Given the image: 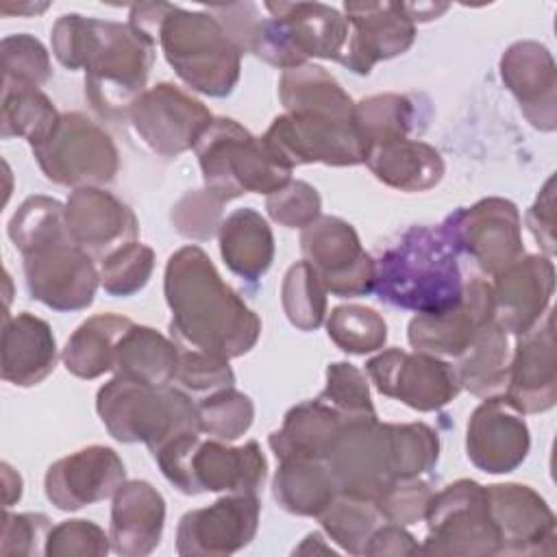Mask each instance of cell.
<instances>
[{
  "mask_svg": "<svg viewBox=\"0 0 557 557\" xmlns=\"http://www.w3.org/2000/svg\"><path fill=\"white\" fill-rule=\"evenodd\" d=\"M163 292L172 311L170 335L181 348L235 359L255 348L261 335L259 315L226 285L198 246L170 255Z\"/></svg>",
  "mask_w": 557,
  "mask_h": 557,
  "instance_id": "obj_1",
  "label": "cell"
},
{
  "mask_svg": "<svg viewBox=\"0 0 557 557\" xmlns=\"http://www.w3.org/2000/svg\"><path fill=\"white\" fill-rule=\"evenodd\" d=\"M52 52L67 70H85V96L107 120L126 117L146 91L157 44L131 24L78 13L61 15L52 26Z\"/></svg>",
  "mask_w": 557,
  "mask_h": 557,
  "instance_id": "obj_2",
  "label": "cell"
},
{
  "mask_svg": "<svg viewBox=\"0 0 557 557\" xmlns=\"http://www.w3.org/2000/svg\"><path fill=\"white\" fill-rule=\"evenodd\" d=\"M128 20L152 37L185 85L211 98L228 96L242 70V50L209 11H187L168 2H139Z\"/></svg>",
  "mask_w": 557,
  "mask_h": 557,
  "instance_id": "obj_3",
  "label": "cell"
},
{
  "mask_svg": "<svg viewBox=\"0 0 557 557\" xmlns=\"http://www.w3.org/2000/svg\"><path fill=\"white\" fill-rule=\"evenodd\" d=\"M374 294L398 309L442 313L463 296L457 250L437 226H409L379 259Z\"/></svg>",
  "mask_w": 557,
  "mask_h": 557,
  "instance_id": "obj_4",
  "label": "cell"
},
{
  "mask_svg": "<svg viewBox=\"0 0 557 557\" xmlns=\"http://www.w3.org/2000/svg\"><path fill=\"white\" fill-rule=\"evenodd\" d=\"M96 411L117 442H144L150 453L176 435L200 431L198 409L185 392L117 374L98 389Z\"/></svg>",
  "mask_w": 557,
  "mask_h": 557,
  "instance_id": "obj_5",
  "label": "cell"
},
{
  "mask_svg": "<svg viewBox=\"0 0 557 557\" xmlns=\"http://www.w3.org/2000/svg\"><path fill=\"white\" fill-rule=\"evenodd\" d=\"M163 476L183 494H257L268 476V461L255 440L226 446L200 440V431L176 435L152 453Z\"/></svg>",
  "mask_w": 557,
  "mask_h": 557,
  "instance_id": "obj_6",
  "label": "cell"
},
{
  "mask_svg": "<svg viewBox=\"0 0 557 557\" xmlns=\"http://www.w3.org/2000/svg\"><path fill=\"white\" fill-rule=\"evenodd\" d=\"M205 187L226 202L242 194H274L292 181V168L263 137L231 117H213L196 144Z\"/></svg>",
  "mask_w": 557,
  "mask_h": 557,
  "instance_id": "obj_7",
  "label": "cell"
},
{
  "mask_svg": "<svg viewBox=\"0 0 557 557\" xmlns=\"http://www.w3.org/2000/svg\"><path fill=\"white\" fill-rule=\"evenodd\" d=\"M270 17L259 20L248 52L265 63L292 70L309 59L342 61L348 44V20L322 2H265Z\"/></svg>",
  "mask_w": 557,
  "mask_h": 557,
  "instance_id": "obj_8",
  "label": "cell"
},
{
  "mask_svg": "<svg viewBox=\"0 0 557 557\" xmlns=\"http://www.w3.org/2000/svg\"><path fill=\"white\" fill-rule=\"evenodd\" d=\"M30 148L48 181L74 189L111 183L120 165L109 133L78 111L63 113L52 131Z\"/></svg>",
  "mask_w": 557,
  "mask_h": 557,
  "instance_id": "obj_9",
  "label": "cell"
},
{
  "mask_svg": "<svg viewBox=\"0 0 557 557\" xmlns=\"http://www.w3.org/2000/svg\"><path fill=\"white\" fill-rule=\"evenodd\" d=\"M426 555H500V535L490 513L485 485L459 479L435 492L424 513Z\"/></svg>",
  "mask_w": 557,
  "mask_h": 557,
  "instance_id": "obj_10",
  "label": "cell"
},
{
  "mask_svg": "<svg viewBox=\"0 0 557 557\" xmlns=\"http://www.w3.org/2000/svg\"><path fill=\"white\" fill-rule=\"evenodd\" d=\"M263 139L292 170L305 163L344 168L366 161V146L352 117L287 111L272 120Z\"/></svg>",
  "mask_w": 557,
  "mask_h": 557,
  "instance_id": "obj_11",
  "label": "cell"
},
{
  "mask_svg": "<svg viewBox=\"0 0 557 557\" xmlns=\"http://www.w3.org/2000/svg\"><path fill=\"white\" fill-rule=\"evenodd\" d=\"M440 228L453 248L468 255L487 276L500 274L524 255L520 213L511 200L483 198L450 213Z\"/></svg>",
  "mask_w": 557,
  "mask_h": 557,
  "instance_id": "obj_12",
  "label": "cell"
},
{
  "mask_svg": "<svg viewBox=\"0 0 557 557\" xmlns=\"http://www.w3.org/2000/svg\"><path fill=\"white\" fill-rule=\"evenodd\" d=\"M339 494L376 500L394 481L389 424L376 418L346 420L324 455Z\"/></svg>",
  "mask_w": 557,
  "mask_h": 557,
  "instance_id": "obj_13",
  "label": "cell"
},
{
  "mask_svg": "<svg viewBox=\"0 0 557 557\" xmlns=\"http://www.w3.org/2000/svg\"><path fill=\"white\" fill-rule=\"evenodd\" d=\"M135 137L159 157H178L196 148L211 126V111L172 83L146 89L126 113Z\"/></svg>",
  "mask_w": 557,
  "mask_h": 557,
  "instance_id": "obj_14",
  "label": "cell"
},
{
  "mask_svg": "<svg viewBox=\"0 0 557 557\" xmlns=\"http://www.w3.org/2000/svg\"><path fill=\"white\" fill-rule=\"evenodd\" d=\"M300 250L333 296L357 298L374 292L376 261L363 250L357 231L346 220L320 215L302 228Z\"/></svg>",
  "mask_w": 557,
  "mask_h": 557,
  "instance_id": "obj_15",
  "label": "cell"
},
{
  "mask_svg": "<svg viewBox=\"0 0 557 557\" xmlns=\"http://www.w3.org/2000/svg\"><path fill=\"white\" fill-rule=\"evenodd\" d=\"M374 387L416 411H437L459 394L453 363L426 352L389 348L366 361Z\"/></svg>",
  "mask_w": 557,
  "mask_h": 557,
  "instance_id": "obj_16",
  "label": "cell"
},
{
  "mask_svg": "<svg viewBox=\"0 0 557 557\" xmlns=\"http://www.w3.org/2000/svg\"><path fill=\"white\" fill-rule=\"evenodd\" d=\"M24 276L30 298L54 311L87 309L100 285L94 257L72 239L52 242L24 255Z\"/></svg>",
  "mask_w": 557,
  "mask_h": 557,
  "instance_id": "obj_17",
  "label": "cell"
},
{
  "mask_svg": "<svg viewBox=\"0 0 557 557\" xmlns=\"http://www.w3.org/2000/svg\"><path fill=\"white\" fill-rule=\"evenodd\" d=\"M257 494H228L213 505L187 511L176 531L178 555L222 557L248 546L259 527Z\"/></svg>",
  "mask_w": 557,
  "mask_h": 557,
  "instance_id": "obj_18",
  "label": "cell"
},
{
  "mask_svg": "<svg viewBox=\"0 0 557 557\" xmlns=\"http://www.w3.org/2000/svg\"><path fill=\"white\" fill-rule=\"evenodd\" d=\"M348 44L342 65L355 74H370L379 61L407 52L416 39V24L398 2H344Z\"/></svg>",
  "mask_w": 557,
  "mask_h": 557,
  "instance_id": "obj_19",
  "label": "cell"
},
{
  "mask_svg": "<svg viewBox=\"0 0 557 557\" xmlns=\"http://www.w3.org/2000/svg\"><path fill=\"white\" fill-rule=\"evenodd\" d=\"M503 398L522 416L542 413L555 407L557 357L550 309L531 331L518 335Z\"/></svg>",
  "mask_w": 557,
  "mask_h": 557,
  "instance_id": "obj_20",
  "label": "cell"
},
{
  "mask_svg": "<svg viewBox=\"0 0 557 557\" xmlns=\"http://www.w3.org/2000/svg\"><path fill=\"white\" fill-rule=\"evenodd\" d=\"M492 520L500 535V555H544L555 550V513L529 485H487Z\"/></svg>",
  "mask_w": 557,
  "mask_h": 557,
  "instance_id": "obj_21",
  "label": "cell"
},
{
  "mask_svg": "<svg viewBox=\"0 0 557 557\" xmlns=\"http://www.w3.org/2000/svg\"><path fill=\"white\" fill-rule=\"evenodd\" d=\"M555 265L550 257L522 255L494 276L492 307L496 324L511 335L531 331L550 309Z\"/></svg>",
  "mask_w": 557,
  "mask_h": 557,
  "instance_id": "obj_22",
  "label": "cell"
},
{
  "mask_svg": "<svg viewBox=\"0 0 557 557\" xmlns=\"http://www.w3.org/2000/svg\"><path fill=\"white\" fill-rule=\"evenodd\" d=\"M126 468L109 446H87L54 461L44 479L46 498L61 511H76L117 492Z\"/></svg>",
  "mask_w": 557,
  "mask_h": 557,
  "instance_id": "obj_23",
  "label": "cell"
},
{
  "mask_svg": "<svg viewBox=\"0 0 557 557\" xmlns=\"http://www.w3.org/2000/svg\"><path fill=\"white\" fill-rule=\"evenodd\" d=\"M529 426L503 396L485 398L466 429L468 459L487 474H507L529 455Z\"/></svg>",
  "mask_w": 557,
  "mask_h": 557,
  "instance_id": "obj_24",
  "label": "cell"
},
{
  "mask_svg": "<svg viewBox=\"0 0 557 557\" xmlns=\"http://www.w3.org/2000/svg\"><path fill=\"white\" fill-rule=\"evenodd\" d=\"M487 320H494L492 285L485 278H470L463 283V296L455 307L442 313L413 315L407 339L418 352L457 359Z\"/></svg>",
  "mask_w": 557,
  "mask_h": 557,
  "instance_id": "obj_25",
  "label": "cell"
},
{
  "mask_svg": "<svg viewBox=\"0 0 557 557\" xmlns=\"http://www.w3.org/2000/svg\"><path fill=\"white\" fill-rule=\"evenodd\" d=\"M65 226L70 239L98 259L135 242L139 233L137 218L128 205L100 187L72 191L65 202Z\"/></svg>",
  "mask_w": 557,
  "mask_h": 557,
  "instance_id": "obj_26",
  "label": "cell"
},
{
  "mask_svg": "<svg viewBox=\"0 0 557 557\" xmlns=\"http://www.w3.org/2000/svg\"><path fill=\"white\" fill-rule=\"evenodd\" d=\"M500 76L537 131L557 128V70L546 46L537 41L511 44L500 57Z\"/></svg>",
  "mask_w": 557,
  "mask_h": 557,
  "instance_id": "obj_27",
  "label": "cell"
},
{
  "mask_svg": "<svg viewBox=\"0 0 557 557\" xmlns=\"http://www.w3.org/2000/svg\"><path fill=\"white\" fill-rule=\"evenodd\" d=\"M165 500L148 481H124L111 505V548L124 557L152 553L163 533Z\"/></svg>",
  "mask_w": 557,
  "mask_h": 557,
  "instance_id": "obj_28",
  "label": "cell"
},
{
  "mask_svg": "<svg viewBox=\"0 0 557 557\" xmlns=\"http://www.w3.org/2000/svg\"><path fill=\"white\" fill-rule=\"evenodd\" d=\"M57 366V342L46 320L22 311L4 313L2 326V379L30 387L41 383Z\"/></svg>",
  "mask_w": 557,
  "mask_h": 557,
  "instance_id": "obj_29",
  "label": "cell"
},
{
  "mask_svg": "<svg viewBox=\"0 0 557 557\" xmlns=\"http://www.w3.org/2000/svg\"><path fill=\"white\" fill-rule=\"evenodd\" d=\"M344 418L337 409L324 400H307L292 407L278 431L270 433V448L276 459H322L333 444L335 435L344 426Z\"/></svg>",
  "mask_w": 557,
  "mask_h": 557,
  "instance_id": "obj_30",
  "label": "cell"
},
{
  "mask_svg": "<svg viewBox=\"0 0 557 557\" xmlns=\"http://www.w3.org/2000/svg\"><path fill=\"white\" fill-rule=\"evenodd\" d=\"M363 163L381 183L400 191H426L444 176L442 154L420 139H394L372 146Z\"/></svg>",
  "mask_w": 557,
  "mask_h": 557,
  "instance_id": "obj_31",
  "label": "cell"
},
{
  "mask_svg": "<svg viewBox=\"0 0 557 557\" xmlns=\"http://www.w3.org/2000/svg\"><path fill=\"white\" fill-rule=\"evenodd\" d=\"M220 255L228 270L244 281H259L274 259V235L261 213L255 209H235L222 220Z\"/></svg>",
  "mask_w": 557,
  "mask_h": 557,
  "instance_id": "obj_32",
  "label": "cell"
},
{
  "mask_svg": "<svg viewBox=\"0 0 557 557\" xmlns=\"http://www.w3.org/2000/svg\"><path fill=\"white\" fill-rule=\"evenodd\" d=\"M178 344L150 326L133 324L115 346L113 372L148 385H170L176 376Z\"/></svg>",
  "mask_w": 557,
  "mask_h": 557,
  "instance_id": "obj_33",
  "label": "cell"
},
{
  "mask_svg": "<svg viewBox=\"0 0 557 557\" xmlns=\"http://www.w3.org/2000/svg\"><path fill=\"white\" fill-rule=\"evenodd\" d=\"M509 333L496 320H487L476 331L470 346L457 357L455 374L461 389L479 398L498 396L505 392L509 370Z\"/></svg>",
  "mask_w": 557,
  "mask_h": 557,
  "instance_id": "obj_34",
  "label": "cell"
},
{
  "mask_svg": "<svg viewBox=\"0 0 557 557\" xmlns=\"http://www.w3.org/2000/svg\"><path fill=\"white\" fill-rule=\"evenodd\" d=\"M133 326V320L117 313H98L87 318L65 342L61 359L78 379H98L113 370L115 346Z\"/></svg>",
  "mask_w": 557,
  "mask_h": 557,
  "instance_id": "obj_35",
  "label": "cell"
},
{
  "mask_svg": "<svg viewBox=\"0 0 557 557\" xmlns=\"http://www.w3.org/2000/svg\"><path fill=\"white\" fill-rule=\"evenodd\" d=\"M272 494L287 513L320 516L339 492L322 459H283Z\"/></svg>",
  "mask_w": 557,
  "mask_h": 557,
  "instance_id": "obj_36",
  "label": "cell"
},
{
  "mask_svg": "<svg viewBox=\"0 0 557 557\" xmlns=\"http://www.w3.org/2000/svg\"><path fill=\"white\" fill-rule=\"evenodd\" d=\"M278 98L292 113H324L352 117L355 102L339 83L320 65L305 63L285 70L278 81Z\"/></svg>",
  "mask_w": 557,
  "mask_h": 557,
  "instance_id": "obj_37",
  "label": "cell"
},
{
  "mask_svg": "<svg viewBox=\"0 0 557 557\" xmlns=\"http://www.w3.org/2000/svg\"><path fill=\"white\" fill-rule=\"evenodd\" d=\"M352 120L366 152L379 144L411 139V135L418 131V122H422L416 102L403 94H379L363 98L355 104Z\"/></svg>",
  "mask_w": 557,
  "mask_h": 557,
  "instance_id": "obj_38",
  "label": "cell"
},
{
  "mask_svg": "<svg viewBox=\"0 0 557 557\" xmlns=\"http://www.w3.org/2000/svg\"><path fill=\"white\" fill-rule=\"evenodd\" d=\"M59 117V111L39 87L2 81L0 126L4 139L24 137L35 146L52 131Z\"/></svg>",
  "mask_w": 557,
  "mask_h": 557,
  "instance_id": "obj_39",
  "label": "cell"
},
{
  "mask_svg": "<svg viewBox=\"0 0 557 557\" xmlns=\"http://www.w3.org/2000/svg\"><path fill=\"white\" fill-rule=\"evenodd\" d=\"M318 518L326 535L350 555H363L370 535L385 522L374 500L348 494H337Z\"/></svg>",
  "mask_w": 557,
  "mask_h": 557,
  "instance_id": "obj_40",
  "label": "cell"
},
{
  "mask_svg": "<svg viewBox=\"0 0 557 557\" xmlns=\"http://www.w3.org/2000/svg\"><path fill=\"white\" fill-rule=\"evenodd\" d=\"M7 233L22 257L52 242L70 239L65 226V207L48 196H30L9 220Z\"/></svg>",
  "mask_w": 557,
  "mask_h": 557,
  "instance_id": "obj_41",
  "label": "cell"
},
{
  "mask_svg": "<svg viewBox=\"0 0 557 557\" xmlns=\"http://www.w3.org/2000/svg\"><path fill=\"white\" fill-rule=\"evenodd\" d=\"M326 287L309 261H296L283 276L281 302L300 331H315L326 318Z\"/></svg>",
  "mask_w": 557,
  "mask_h": 557,
  "instance_id": "obj_42",
  "label": "cell"
},
{
  "mask_svg": "<svg viewBox=\"0 0 557 557\" xmlns=\"http://www.w3.org/2000/svg\"><path fill=\"white\" fill-rule=\"evenodd\" d=\"M326 333L348 355L381 350L387 339V324L381 313L361 305L335 307L326 318Z\"/></svg>",
  "mask_w": 557,
  "mask_h": 557,
  "instance_id": "obj_43",
  "label": "cell"
},
{
  "mask_svg": "<svg viewBox=\"0 0 557 557\" xmlns=\"http://www.w3.org/2000/svg\"><path fill=\"white\" fill-rule=\"evenodd\" d=\"M196 409L200 433H207L220 442H235L242 437L255 418L252 400L233 387L213 392L211 396L202 398Z\"/></svg>",
  "mask_w": 557,
  "mask_h": 557,
  "instance_id": "obj_44",
  "label": "cell"
},
{
  "mask_svg": "<svg viewBox=\"0 0 557 557\" xmlns=\"http://www.w3.org/2000/svg\"><path fill=\"white\" fill-rule=\"evenodd\" d=\"M152 270V248L135 239L100 259V285L109 296L128 298L146 287Z\"/></svg>",
  "mask_w": 557,
  "mask_h": 557,
  "instance_id": "obj_45",
  "label": "cell"
},
{
  "mask_svg": "<svg viewBox=\"0 0 557 557\" xmlns=\"http://www.w3.org/2000/svg\"><path fill=\"white\" fill-rule=\"evenodd\" d=\"M396 479H416L431 472L440 457V437L424 422L389 424Z\"/></svg>",
  "mask_w": 557,
  "mask_h": 557,
  "instance_id": "obj_46",
  "label": "cell"
},
{
  "mask_svg": "<svg viewBox=\"0 0 557 557\" xmlns=\"http://www.w3.org/2000/svg\"><path fill=\"white\" fill-rule=\"evenodd\" d=\"M344 418H376L366 374L346 361H335L326 368V387L318 396Z\"/></svg>",
  "mask_w": 557,
  "mask_h": 557,
  "instance_id": "obj_47",
  "label": "cell"
},
{
  "mask_svg": "<svg viewBox=\"0 0 557 557\" xmlns=\"http://www.w3.org/2000/svg\"><path fill=\"white\" fill-rule=\"evenodd\" d=\"M0 57H2V81L39 87L52 74L48 50L39 39H35L28 33L4 37L0 44Z\"/></svg>",
  "mask_w": 557,
  "mask_h": 557,
  "instance_id": "obj_48",
  "label": "cell"
},
{
  "mask_svg": "<svg viewBox=\"0 0 557 557\" xmlns=\"http://www.w3.org/2000/svg\"><path fill=\"white\" fill-rule=\"evenodd\" d=\"M224 198H220L215 191L202 187L196 191H187L170 213V220L174 228L189 239L207 242L211 239L222 224V207Z\"/></svg>",
  "mask_w": 557,
  "mask_h": 557,
  "instance_id": "obj_49",
  "label": "cell"
},
{
  "mask_svg": "<svg viewBox=\"0 0 557 557\" xmlns=\"http://www.w3.org/2000/svg\"><path fill=\"white\" fill-rule=\"evenodd\" d=\"M111 537L91 520H63L52 527L44 555L48 557H89L107 555Z\"/></svg>",
  "mask_w": 557,
  "mask_h": 557,
  "instance_id": "obj_50",
  "label": "cell"
},
{
  "mask_svg": "<svg viewBox=\"0 0 557 557\" xmlns=\"http://www.w3.org/2000/svg\"><path fill=\"white\" fill-rule=\"evenodd\" d=\"M435 490L429 481L416 479H396L374 503L383 513L385 522L394 524H416L424 518L426 507Z\"/></svg>",
  "mask_w": 557,
  "mask_h": 557,
  "instance_id": "obj_51",
  "label": "cell"
},
{
  "mask_svg": "<svg viewBox=\"0 0 557 557\" xmlns=\"http://www.w3.org/2000/svg\"><path fill=\"white\" fill-rule=\"evenodd\" d=\"M320 207L318 189L305 181H289L265 200L270 218L287 228H307L320 218Z\"/></svg>",
  "mask_w": 557,
  "mask_h": 557,
  "instance_id": "obj_52",
  "label": "cell"
},
{
  "mask_svg": "<svg viewBox=\"0 0 557 557\" xmlns=\"http://www.w3.org/2000/svg\"><path fill=\"white\" fill-rule=\"evenodd\" d=\"M174 381L191 392H218L224 387H233L235 374L228 366V359L181 348Z\"/></svg>",
  "mask_w": 557,
  "mask_h": 557,
  "instance_id": "obj_53",
  "label": "cell"
},
{
  "mask_svg": "<svg viewBox=\"0 0 557 557\" xmlns=\"http://www.w3.org/2000/svg\"><path fill=\"white\" fill-rule=\"evenodd\" d=\"M50 518L44 513H9L2 520L0 553L9 555H39L46 548L50 533Z\"/></svg>",
  "mask_w": 557,
  "mask_h": 557,
  "instance_id": "obj_54",
  "label": "cell"
},
{
  "mask_svg": "<svg viewBox=\"0 0 557 557\" xmlns=\"http://www.w3.org/2000/svg\"><path fill=\"white\" fill-rule=\"evenodd\" d=\"M553 185H555V178L548 176V181L544 183L535 202L527 211V226L533 233L535 242L546 252V257L555 255V194H553Z\"/></svg>",
  "mask_w": 557,
  "mask_h": 557,
  "instance_id": "obj_55",
  "label": "cell"
},
{
  "mask_svg": "<svg viewBox=\"0 0 557 557\" xmlns=\"http://www.w3.org/2000/svg\"><path fill=\"white\" fill-rule=\"evenodd\" d=\"M420 553L416 537L400 524L383 522L368 540L363 555H409Z\"/></svg>",
  "mask_w": 557,
  "mask_h": 557,
  "instance_id": "obj_56",
  "label": "cell"
},
{
  "mask_svg": "<svg viewBox=\"0 0 557 557\" xmlns=\"http://www.w3.org/2000/svg\"><path fill=\"white\" fill-rule=\"evenodd\" d=\"M2 485H4L2 487L4 507L9 509L22 496V479H20V474L9 463H2Z\"/></svg>",
  "mask_w": 557,
  "mask_h": 557,
  "instance_id": "obj_57",
  "label": "cell"
},
{
  "mask_svg": "<svg viewBox=\"0 0 557 557\" xmlns=\"http://www.w3.org/2000/svg\"><path fill=\"white\" fill-rule=\"evenodd\" d=\"M409 17L416 22H431V20H437L444 11H448V4H433V2H426V4H405Z\"/></svg>",
  "mask_w": 557,
  "mask_h": 557,
  "instance_id": "obj_58",
  "label": "cell"
},
{
  "mask_svg": "<svg viewBox=\"0 0 557 557\" xmlns=\"http://www.w3.org/2000/svg\"><path fill=\"white\" fill-rule=\"evenodd\" d=\"M322 542H324V537H322L320 533H309V535L305 537V542H302L294 553H298V555H300V553H311V550H313V553L331 555V553H333V548H331V546H324Z\"/></svg>",
  "mask_w": 557,
  "mask_h": 557,
  "instance_id": "obj_59",
  "label": "cell"
},
{
  "mask_svg": "<svg viewBox=\"0 0 557 557\" xmlns=\"http://www.w3.org/2000/svg\"><path fill=\"white\" fill-rule=\"evenodd\" d=\"M48 9V2H41V4H17V7H11V4H0V11L4 13V15H9V13H41V11H46Z\"/></svg>",
  "mask_w": 557,
  "mask_h": 557,
  "instance_id": "obj_60",
  "label": "cell"
}]
</instances>
